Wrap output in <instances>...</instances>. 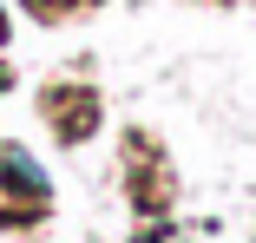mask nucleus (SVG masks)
Instances as JSON below:
<instances>
[{
    "instance_id": "f03ea898",
    "label": "nucleus",
    "mask_w": 256,
    "mask_h": 243,
    "mask_svg": "<svg viewBox=\"0 0 256 243\" xmlns=\"http://www.w3.org/2000/svg\"><path fill=\"white\" fill-rule=\"evenodd\" d=\"M0 33H7V20H0Z\"/></svg>"
},
{
    "instance_id": "f257e3e1",
    "label": "nucleus",
    "mask_w": 256,
    "mask_h": 243,
    "mask_svg": "<svg viewBox=\"0 0 256 243\" xmlns=\"http://www.w3.org/2000/svg\"><path fill=\"white\" fill-rule=\"evenodd\" d=\"M0 178H7L14 190H26V198H46V178L33 171V158L20 152V144H7V152H0Z\"/></svg>"
}]
</instances>
